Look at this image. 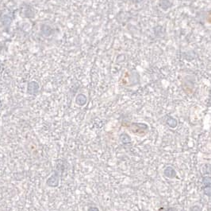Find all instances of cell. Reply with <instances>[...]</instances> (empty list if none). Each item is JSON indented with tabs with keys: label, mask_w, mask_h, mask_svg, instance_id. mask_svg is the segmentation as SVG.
<instances>
[{
	"label": "cell",
	"mask_w": 211,
	"mask_h": 211,
	"mask_svg": "<svg viewBox=\"0 0 211 211\" xmlns=\"http://www.w3.org/2000/svg\"><path fill=\"white\" fill-rule=\"evenodd\" d=\"M61 173L57 171H54V173L46 180V185L49 187H57L60 185V179Z\"/></svg>",
	"instance_id": "obj_1"
},
{
	"label": "cell",
	"mask_w": 211,
	"mask_h": 211,
	"mask_svg": "<svg viewBox=\"0 0 211 211\" xmlns=\"http://www.w3.org/2000/svg\"><path fill=\"white\" fill-rule=\"evenodd\" d=\"M40 85L37 81H30L27 85V93L30 95H36L39 92Z\"/></svg>",
	"instance_id": "obj_2"
},
{
	"label": "cell",
	"mask_w": 211,
	"mask_h": 211,
	"mask_svg": "<svg viewBox=\"0 0 211 211\" xmlns=\"http://www.w3.org/2000/svg\"><path fill=\"white\" fill-rule=\"evenodd\" d=\"M164 176L169 179H174L176 177V171H175V169L172 167H167L164 170Z\"/></svg>",
	"instance_id": "obj_3"
},
{
	"label": "cell",
	"mask_w": 211,
	"mask_h": 211,
	"mask_svg": "<svg viewBox=\"0 0 211 211\" xmlns=\"http://www.w3.org/2000/svg\"><path fill=\"white\" fill-rule=\"evenodd\" d=\"M87 97L84 94H82V93L77 95L76 98V103L79 106H84L87 104Z\"/></svg>",
	"instance_id": "obj_4"
},
{
	"label": "cell",
	"mask_w": 211,
	"mask_h": 211,
	"mask_svg": "<svg viewBox=\"0 0 211 211\" xmlns=\"http://www.w3.org/2000/svg\"><path fill=\"white\" fill-rule=\"evenodd\" d=\"M41 30L44 36H50L53 33V30L52 29L51 26H48V25H42L41 27Z\"/></svg>",
	"instance_id": "obj_5"
},
{
	"label": "cell",
	"mask_w": 211,
	"mask_h": 211,
	"mask_svg": "<svg viewBox=\"0 0 211 211\" xmlns=\"http://www.w3.org/2000/svg\"><path fill=\"white\" fill-rule=\"evenodd\" d=\"M119 139H120V141L123 144H129L131 143V137H130V135H129L127 133H125V132L121 133V134L120 135Z\"/></svg>",
	"instance_id": "obj_6"
},
{
	"label": "cell",
	"mask_w": 211,
	"mask_h": 211,
	"mask_svg": "<svg viewBox=\"0 0 211 211\" xmlns=\"http://www.w3.org/2000/svg\"><path fill=\"white\" fill-rule=\"evenodd\" d=\"M166 123H167V124L168 125V127L172 128H176L177 125H178V121H177V120L176 119H175L174 117H172V116H169V117L167 119Z\"/></svg>",
	"instance_id": "obj_7"
},
{
	"label": "cell",
	"mask_w": 211,
	"mask_h": 211,
	"mask_svg": "<svg viewBox=\"0 0 211 211\" xmlns=\"http://www.w3.org/2000/svg\"><path fill=\"white\" fill-rule=\"evenodd\" d=\"M160 7L164 10H167L172 7V3L169 0H161L160 2Z\"/></svg>",
	"instance_id": "obj_8"
},
{
	"label": "cell",
	"mask_w": 211,
	"mask_h": 211,
	"mask_svg": "<svg viewBox=\"0 0 211 211\" xmlns=\"http://www.w3.org/2000/svg\"><path fill=\"white\" fill-rule=\"evenodd\" d=\"M211 179L210 176H204L202 178V186L203 188L210 187L211 186Z\"/></svg>",
	"instance_id": "obj_9"
},
{
	"label": "cell",
	"mask_w": 211,
	"mask_h": 211,
	"mask_svg": "<svg viewBox=\"0 0 211 211\" xmlns=\"http://www.w3.org/2000/svg\"><path fill=\"white\" fill-rule=\"evenodd\" d=\"M2 23L4 24V25H9V24L11 22V19H10L9 16L5 15L4 17H2Z\"/></svg>",
	"instance_id": "obj_10"
},
{
	"label": "cell",
	"mask_w": 211,
	"mask_h": 211,
	"mask_svg": "<svg viewBox=\"0 0 211 211\" xmlns=\"http://www.w3.org/2000/svg\"><path fill=\"white\" fill-rule=\"evenodd\" d=\"M211 187H205L203 188V191H204V194L207 196H208L209 198H210V195H211V190H210Z\"/></svg>",
	"instance_id": "obj_11"
},
{
	"label": "cell",
	"mask_w": 211,
	"mask_h": 211,
	"mask_svg": "<svg viewBox=\"0 0 211 211\" xmlns=\"http://www.w3.org/2000/svg\"><path fill=\"white\" fill-rule=\"evenodd\" d=\"M190 211H202V209L198 206H194V207H190Z\"/></svg>",
	"instance_id": "obj_12"
},
{
	"label": "cell",
	"mask_w": 211,
	"mask_h": 211,
	"mask_svg": "<svg viewBox=\"0 0 211 211\" xmlns=\"http://www.w3.org/2000/svg\"><path fill=\"white\" fill-rule=\"evenodd\" d=\"M87 211H99V210H98V208H97V207H89L88 210H87Z\"/></svg>",
	"instance_id": "obj_13"
},
{
	"label": "cell",
	"mask_w": 211,
	"mask_h": 211,
	"mask_svg": "<svg viewBox=\"0 0 211 211\" xmlns=\"http://www.w3.org/2000/svg\"><path fill=\"white\" fill-rule=\"evenodd\" d=\"M165 211H177V210L175 207H169L168 209H167Z\"/></svg>",
	"instance_id": "obj_14"
}]
</instances>
